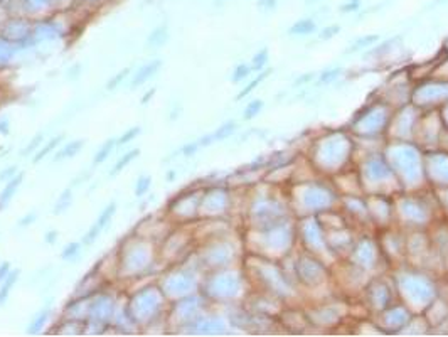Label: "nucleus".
I'll use <instances>...</instances> for the list:
<instances>
[{"mask_svg": "<svg viewBox=\"0 0 448 337\" xmlns=\"http://www.w3.org/2000/svg\"><path fill=\"white\" fill-rule=\"evenodd\" d=\"M138 154H140V150L138 149H133V150H128L127 154L120 155V159L117 160V164H115L113 169L110 170V177H115V175H118L120 172H122V170H125V167H127V165L132 162V160H135V159L138 157Z\"/></svg>", "mask_w": 448, "mask_h": 337, "instance_id": "423d86ee", "label": "nucleus"}, {"mask_svg": "<svg viewBox=\"0 0 448 337\" xmlns=\"http://www.w3.org/2000/svg\"><path fill=\"white\" fill-rule=\"evenodd\" d=\"M19 273H21L19 270H14V271H11V275H9L7 278L2 281V286H0V305H4L7 302L12 286L16 285L17 280H19Z\"/></svg>", "mask_w": 448, "mask_h": 337, "instance_id": "0eeeda50", "label": "nucleus"}, {"mask_svg": "<svg viewBox=\"0 0 448 337\" xmlns=\"http://www.w3.org/2000/svg\"><path fill=\"white\" fill-rule=\"evenodd\" d=\"M160 68H162V61H160V59H154V61L143 64V66L133 74V79H132V83H130V86H132L133 89L142 86V84L147 81V79L152 78Z\"/></svg>", "mask_w": 448, "mask_h": 337, "instance_id": "f03ea898", "label": "nucleus"}, {"mask_svg": "<svg viewBox=\"0 0 448 337\" xmlns=\"http://www.w3.org/2000/svg\"><path fill=\"white\" fill-rule=\"evenodd\" d=\"M250 73H251V66H248V64H238L231 79H233V83H239V81H243V79L248 78Z\"/></svg>", "mask_w": 448, "mask_h": 337, "instance_id": "aec40b11", "label": "nucleus"}, {"mask_svg": "<svg viewBox=\"0 0 448 337\" xmlns=\"http://www.w3.org/2000/svg\"><path fill=\"white\" fill-rule=\"evenodd\" d=\"M11 122H9V118L7 117H4V118H0V133L2 135H9V132H11Z\"/></svg>", "mask_w": 448, "mask_h": 337, "instance_id": "7c9ffc66", "label": "nucleus"}, {"mask_svg": "<svg viewBox=\"0 0 448 337\" xmlns=\"http://www.w3.org/2000/svg\"><path fill=\"white\" fill-rule=\"evenodd\" d=\"M201 149L199 142H190V143H185L182 149H180V152H182L185 157H192V155H195V152Z\"/></svg>", "mask_w": 448, "mask_h": 337, "instance_id": "393cba45", "label": "nucleus"}, {"mask_svg": "<svg viewBox=\"0 0 448 337\" xmlns=\"http://www.w3.org/2000/svg\"><path fill=\"white\" fill-rule=\"evenodd\" d=\"M47 319H49V309H44L39 312V314L32 319L31 325H29V329H27L29 334H37V332H41L44 324L47 322Z\"/></svg>", "mask_w": 448, "mask_h": 337, "instance_id": "9b49d317", "label": "nucleus"}, {"mask_svg": "<svg viewBox=\"0 0 448 337\" xmlns=\"http://www.w3.org/2000/svg\"><path fill=\"white\" fill-rule=\"evenodd\" d=\"M155 93H157V89H155V88H150V89H148V93H145L143 97H142V102H140V103H142V105H147V103L150 102V100H152V98L155 97Z\"/></svg>", "mask_w": 448, "mask_h": 337, "instance_id": "473e14b6", "label": "nucleus"}, {"mask_svg": "<svg viewBox=\"0 0 448 337\" xmlns=\"http://www.w3.org/2000/svg\"><path fill=\"white\" fill-rule=\"evenodd\" d=\"M44 241H46L47 245H54L58 241V231L53 229V231H47L46 236H44Z\"/></svg>", "mask_w": 448, "mask_h": 337, "instance_id": "2f4dec72", "label": "nucleus"}, {"mask_svg": "<svg viewBox=\"0 0 448 337\" xmlns=\"http://www.w3.org/2000/svg\"><path fill=\"white\" fill-rule=\"evenodd\" d=\"M310 2H312V0H310Z\"/></svg>", "mask_w": 448, "mask_h": 337, "instance_id": "e433bc0d", "label": "nucleus"}, {"mask_svg": "<svg viewBox=\"0 0 448 337\" xmlns=\"http://www.w3.org/2000/svg\"><path fill=\"white\" fill-rule=\"evenodd\" d=\"M175 177V172L174 170H169V174H167V180H172Z\"/></svg>", "mask_w": 448, "mask_h": 337, "instance_id": "c9c22d12", "label": "nucleus"}, {"mask_svg": "<svg viewBox=\"0 0 448 337\" xmlns=\"http://www.w3.org/2000/svg\"><path fill=\"white\" fill-rule=\"evenodd\" d=\"M140 132H142L140 127L128 128L127 132H123V135H120V138L117 140V147H123V145H127L128 142H133V138H137Z\"/></svg>", "mask_w": 448, "mask_h": 337, "instance_id": "f3484780", "label": "nucleus"}, {"mask_svg": "<svg viewBox=\"0 0 448 337\" xmlns=\"http://www.w3.org/2000/svg\"><path fill=\"white\" fill-rule=\"evenodd\" d=\"M71 203H73L71 189H66V190H64V192L61 194V198L58 199L56 208H54L53 213H54V214H61V213H64V211H66V209L69 208V206H71Z\"/></svg>", "mask_w": 448, "mask_h": 337, "instance_id": "ddd939ff", "label": "nucleus"}, {"mask_svg": "<svg viewBox=\"0 0 448 337\" xmlns=\"http://www.w3.org/2000/svg\"><path fill=\"white\" fill-rule=\"evenodd\" d=\"M377 39H379L377 36H364V37H359L354 44H352V47L349 49V53H352V51H359V49H362V47H367V46H369V44L376 42Z\"/></svg>", "mask_w": 448, "mask_h": 337, "instance_id": "412c9836", "label": "nucleus"}, {"mask_svg": "<svg viewBox=\"0 0 448 337\" xmlns=\"http://www.w3.org/2000/svg\"><path fill=\"white\" fill-rule=\"evenodd\" d=\"M359 7H361V0H349V2L344 4V6L339 9V11L342 14H351V12H356Z\"/></svg>", "mask_w": 448, "mask_h": 337, "instance_id": "bb28decb", "label": "nucleus"}, {"mask_svg": "<svg viewBox=\"0 0 448 337\" xmlns=\"http://www.w3.org/2000/svg\"><path fill=\"white\" fill-rule=\"evenodd\" d=\"M42 137H44L42 133H37V135H34V138L31 140V143H29L27 147L24 149L21 154H22V155H31V154H36V149L39 147V145L42 143Z\"/></svg>", "mask_w": 448, "mask_h": 337, "instance_id": "5701e85b", "label": "nucleus"}, {"mask_svg": "<svg viewBox=\"0 0 448 337\" xmlns=\"http://www.w3.org/2000/svg\"><path fill=\"white\" fill-rule=\"evenodd\" d=\"M339 31H340V27H339V26H330V27H327V29H324V31H322L320 39H322V41H325V39H332V37H334Z\"/></svg>", "mask_w": 448, "mask_h": 337, "instance_id": "cd10ccee", "label": "nucleus"}, {"mask_svg": "<svg viewBox=\"0 0 448 337\" xmlns=\"http://www.w3.org/2000/svg\"><path fill=\"white\" fill-rule=\"evenodd\" d=\"M150 184H152V177H150V175H140L137 182H135V196H137V198L147 196Z\"/></svg>", "mask_w": 448, "mask_h": 337, "instance_id": "f8f14e48", "label": "nucleus"}, {"mask_svg": "<svg viewBox=\"0 0 448 337\" xmlns=\"http://www.w3.org/2000/svg\"><path fill=\"white\" fill-rule=\"evenodd\" d=\"M115 213H117V204H115V203L108 204L107 208H105L102 213H99L98 219L94 221V224L91 226V228H89L86 236H84V239H83L84 245H91V243H94V241H96L99 233H102V231L107 228L108 223L112 221V218L115 216Z\"/></svg>", "mask_w": 448, "mask_h": 337, "instance_id": "f257e3e1", "label": "nucleus"}, {"mask_svg": "<svg viewBox=\"0 0 448 337\" xmlns=\"http://www.w3.org/2000/svg\"><path fill=\"white\" fill-rule=\"evenodd\" d=\"M340 74V68H334V69H329V71H324L320 76V83H330L334 81V79L339 78Z\"/></svg>", "mask_w": 448, "mask_h": 337, "instance_id": "b1692460", "label": "nucleus"}, {"mask_svg": "<svg viewBox=\"0 0 448 337\" xmlns=\"http://www.w3.org/2000/svg\"><path fill=\"white\" fill-rule=\"evenodd\" d=\"M265 103L261 102V100H255V102H250L248 105H246L244 108V120H251L255 118L256 115H258L261 110H263Z\"/></svg>", "mask_w": 448, "mask_h": 337, "instance_id": "dca6fc26", "label": "nucleus"}, {"mask_svg": "<svg viewBox=\"0 0 448 337\" xmlns=\"http://www.w3.org/2000/svg\"><path fill=\"white\" fill-rule=\"evenodd\" d=\"M165 41H167L165 29H157V31H154L148 37V44H152V46H160V44H164Z\"/></svg>", "mask_w": 448, "mask_h": 337, "instance_id": "4be33fe9", "label": "nucleus"}, {"mask_svg": "<svg viewBox=\"0 0 448 337\" xmlns=\"http://www.w3.org/2000/svg\"><path fill=\"white\" fill-rule=\"evenodd\" d=\"M261 6H266V9H275L276 0H261Z\"/></svg>", "mask_w": 448, "mask_h": 337, "instance_id": "f704fd0d", "label": "nucleus"}, {"mask_svg": "<svg viewBox=\"0 0 448 337\" xmlns=\"http://www.w3.org/2000/svg\"><path fill=\"white\" fill-rule=\"evenodd\" d=\"M17 175V167H7L4 172H0V180H11L12 177H16Z\"/></svg>", "mask_w": 448, "mask_h": 337, "instance_id": "c85d7f7f", "label": "nucleus"}, {"mask_svg": "<svg viewBox=\"0 0 448 337\" xmlns=\"http://www.w3.org/2000/svg\"><path fill=\"white\" fill-rule=\"evenodd\" d=\"M266 61H268V49H261V51L258 54H255L253 61H251V69H255V71H260V69L265 68Z\"/></svg>", "mask_w": 448, "mask_h": 337, "instance_id": "6ab92c4d", "label": "nucleus"}, {"mask_svg": "<svg viewBox=\"0 0 448 337\" xmlns=\"http://www.w3.org/2000/svg\"><path fill=\"white\" fill-rule=\"evenodd\" d=\"M115 147H117V140H115V138H108L107 142H103L102 147L98 149L96 155H94V157H93V164H94V165L103 164L105 160H107V159L110 157V154L113 152V149H115Z\"/></svg>", "mask_w": 448, "mask_h": 337, "instance_id": "9d476101", "label": "nucleus"}, {"mask_svg": "<svg viewBox=\"0 0 448 337\" xmlns=\"http://www.w3.org/2000/svg\"><path fill=\"white\" fill-rule=\"evenodd\" d=\"M22 179H24V175L17 174L16 177H12L11 180H7V182H6V187H4V190L0 192V209L6 208V206L12 201L14 194H16L17 189L21 187Z\"/></svg>", "mask_w": 448, "mask_h": 337, "instance_id": "20e7f679", "label": "nucleus"}, {"mask_svg": "<svg viewBox=\"0 0 448 337\" xmlns=\"http://www.w3.org/2000/svg\"><path fill=\"white\" fill-rule=\"evenodd\" d=\"M79 251H81V245L76 243V241H71L69 245L64 246V250H63V253H61V258L66 260V261H71V260H74L79 255Z\"/></svg>", "mask_w": 448, "mask_h": 337, "instance_id": "2eb2a0df", "label": "nucleus"}, {"mask_svg": "<svg viewBox=\"0 0 448 337\" xmlns=\"http://www.w3.org/2000/svg\"><path fill=\"white\" fill-rule=\"evenodd\" d=\"M11 263H9V261H4L2 265H0V283H2L4 280L7 278L9 275H11Z\"/></svg>", "mask_w": 448, "mask_h": 337, "instance_id": "c756f323", "label": "nucleus"}, {"mask_svg": "<svg viewBox=\"0 0 448 337\" xmlns=\"http://www.w3.org/2000/svg\"><path fill=\"white\" fill-rule=\"evenodd\" d=\"M315 31V22L312 19H302V21H296L293 26L290 27V34L291 36H309Z\"/></svg>", "mask_w": 448, "mask_h": 337, "instance_id": "6e6552de", "label": "nucleus"}, {"mask_svg": "<svg viewBox=\"0 0 448 337\" xmlns=\"http://www.w3.org/2000/svg\"><path fill=\"white\" fill-rule=\"evenodd\" d=\"M268 74H270V69H268V71H263V73H261V74H260V76H256V78L253 79V81H251V83L248 84V86H246L244 89H241V91H239V94H238V100H241V98H244V97H248V94H250L251 91H253V89H255L256 86H258V84H260V83H263V81H265V79H266V78H268Z\"/></svg>", "mask_w": 448, "mask_h": 337, "instance_id": "4468645a", "label": "nucleus"}, {"mask_svg": "<svg viewBox=\"0 0 448 337\" xmlns=\"http://www.w3.org/2000/svg\"><path fill=\"white\" fill-rule=\"evenodd\" d=\"M83 147H84L83 140H73V142H68L61 150H59V152H56V155H54L53 160H54V162H59V160H64V159H71Z\"/></svg>", "mask_w": 448, "mask_h": 337, "instance_id": "39448f33", "label": "nucleus"}, {"mask_svg": "<svg viewBox=\"0 0 448 337\" xmlns=\"http://www.w3.org/2000/svg\"><path fill=\"white\" fill-rule=\"evenodd\" d=\"M64 138V135H58V137H54L53 140H49V142L44 145V147L41 149V150H37L36 154H34V157H32V162L34 164H37V162H41L42 159H46L49 154L53 152L54 149H58L59 147V143H61V140Z\"/></svg>", "mask_w": 448, "mask_h": 337, "instance_id": "1a4fd4ad", "label": "nucleus"}, {"mask_svg": "<svg viewBox=\"0 0 448 337\" xmlns=\"http://www.w3.org/2000/svg\"><path fill=\"white\" fill-rule=\"evenodd\" d=\"M312 78H314V74H312V73H309V74H307V76H302V78H298V79H296V81H295V84H302V83H307V81H310V79H312Z\"/></svg>", "mask_w": 448, "mask_h": 337, "instance_id": "72a5a7b5", "label": "nucleus"}, {"mask_svg": "<svg viewBox=\"0 0 448 337\" xmlns=\"http://www.w3.org/2000/svg\"><path fill=\"white\" fill-rule=\"evenodd\" d=\"M234 128H236V123H234V122H228V123H224L223 127H219L214 133L206 135V137H203L201 140H197V142H199L201 147H206V145H211L213 142H218V140L228 138L229 135L234 132Z\"/></svg>", "mask_w": 448, "mask_h": 337, "instance_id": "7ed1b4c3", "label": "nucleus"}, {"mask_svg": "<svg viewBox=\"0 0 448 337\" xmlns=\"http://www.w3.org/2000/svg\"><path fill=\"white\" fill-rule=\"evenodd\" d=\"M128 73H130V68H125V69H122V71H120V73L115 74V76L107 83V89H108V91H113L115 88H118L120 84H122V83L125 81V79H127Z\"/></svg>", "mask_w": 448, "mask_h": 337, "instance_id": "a211bd4d", "label": "nucleus"}, {"mask_svg": "<svg viewBox=\"0 0 448 337\" xmlns=\"http://www.w3.org/2000/svg\"><path fill=\"white\" fill-rule=\"evenodd\" d=\"M36 219H37V213H36V211H31L29 214H26L24 218L19 219L17 226H19V228H27V226H31Z\"/></svg>", "mask_w": 448, "mask_h": 337, "instance_id": "a878e982", "label": "nucleus"}]
</instances>
